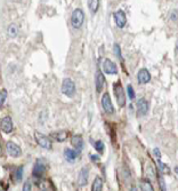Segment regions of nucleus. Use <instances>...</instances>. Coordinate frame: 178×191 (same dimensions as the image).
Masks as SVG:
<instances>
[{"label": "nucleus", "mask_w": 178, "mask_h": 191, "mask_svg": "<svg viewBox=\"0 0 178 191\" xmlns=\"http://www.w3.org/2000/svg\"><path fill=\"white\" fill-rule=\"evenodd\" d=\"M23 166H21V167H18L15 171V174H14V178H15V181H21L22 180V178H23Z\"/></svg>", "instance_id": "6ab92c4d"}, {"label": "nucleus", "mask_w": 178, "mask_h": 191, "mask_svg": "<svg viewBox=\"0 0 178 191\" xmlns=\"http://www.w3.org/2000/svg\"><path fill=\"white\" fill-rule=\"evenodd\" d=\"M7 33H8V36H10V37H15V36L17 34V27L16 25H15V24H10L9 27H8Z\"/></svg>", "instance_id": "aec40b11"}, {"label": "nucleus", "mask_w": 178, "mask_h": 191, "mask_svg": "<svg viewBox=\"0 0 178 191\" xmlns=\"http://www.w3.org/2000/svg\"><path fill=\"white\" fill-rule=\"evenodd\" d=\"M159 180H160V185H161V189H162V190H166L165 184H163V183H165V182H163V178H159Z\"/></svg>", "instance_id": "c756f323"}, {"label": "nucleus", "mask_w": 178, "mask_h": 191, "mask_svg": "<svg viewBox=\"0 0 178 191\" xmlns=\"http://www.w3.org/2000/svg\"><path fill=\"white\" fill-rule=\"evenodd\" d=\"M64 154H65V158L67 159V160L73 161L77 158L78 152H77V151H74V150H71V149H66V150L64 151Z\"/></svg>", "instance_id": "dca6fc26"}, {"label": "nucleus", "mask_w": 178, "mask_h": 191, "mask_svg": "<svg viewBox=\"0 0 178 191\" xmlns=\"http://www.w3.org/2000/svg\"><path fill=\"white\" fill-rule=\"evenodd\" d=\"M62 93L67 97H72L76 93V85L70 78H65L62 83Z\"/></svg>", "instance_id": "f03ea898"}, {"label": "nucleus", "mask_w": 178, "mask_h": 191, "mask_svg": "<svg viewBox=\"0 0 178 191\" xmlns=\"http://www.w3.org/2000/svg\"><path fill=\"white\" fill-rule=\"evenodd\" d=\"M30 189H31V183H30V181H27V182H25V184H24L23 190L27 191V190H30Z\"/></svg>", "instance_id": "cd10ccee"}, {"label": "nucleus", "mask_w": 178, "mask_h": 191, "mask_svg": "<svg viewBox=\"0 0 178 191\" xmlns=\"http://www.w3.org/2000/svg\"><path fill=\"white\" fill-rule=\"evenodd\" d=\"M137 109H138L139 116H145L148 112V103L145 98H141L137 102Z\"/></svg>", "instance_id": "f8f14e48"}, {"label": "nucleus", "mask_w": 178, "mask_h": 191, "mask_svg": "<svg viewBox=\"0 0 178 191\" xmlns=\"http://www.w3.org/2000/svg\"><path fill=\"white\" fill-rule=\"evenodd\" d=\"M91 160H98V157H95V156H90Z\"/></svg>", "instance_id": "7c9ffc66"}, {"label": "nucleus", "mask_w": 178, "mask_h": 191, "mask_svg": "<svg viewBox=\"0 0 178 191\" xmlns=\"http://www.w3.org/2000/svg\"><path fill=\"white\" fill-rule=\"evenodd\" d=\"M142 190L143 191H147V190L152 191V190H154V189H153V187H152L148 182H143V183H142Z\"/></svg>", "instance_id": "a878e982"}, {"label": "nucleus", "mask_w": 178, "mask_h": 191, "mask_svg": "<svg viewBox=\"0 0 178 191\" xmlns=\"http://www.w3.org/2000/svg\"><path fill=\"white\" fill-rule=\"evenodd\" d=\"M1 131L3 133H10L13 131V120L10 117H5L1 119Z\"/></svg>", "instance_id": "9d476101"}, {"label": "nucleus", "mask_w": 178, "mask_h": 191, "mask_svg": "<svg viewBox=\"0 0 178 191\" xmlns=\"http://www.w3.org/2000/svg\"><path fill=\"white\" fill-rule=\"evenodd\" d=\"M88 176H89V169L87 167H83L80 171L79 178H78V183L79 185H86L88 182Z\"/></svg>", "instance_id": "4468645a"}, {"label": "nucleus", "mask_w": 178, "mask_h": 191, "mask_svg": "<svg viewBox=\"0 0 178 191\" xmlns=\"http://www.w3.org/2000/svg\"><path fill=\"white\" fill-rule=\"evenodd\" d=\"M103 69H104V72L107 74H116V72H118L116 64L114 63V62H112L111 60H109V58H106V60L104 61Z\"/></svg>", "instance_id": "0eeeda50"}, {"label": "nucleus", "mask_w": 178, "mask_h": 191, "mask_svg": "<svg viewBox=\"0 0 178 191\" xmlns=\"http://www.w3.org/2000/svg\"><path fill=\"white\" fill-rule=\"evenodd\" d=\"M113 89H114V94H116L118 104L120 107H123L126 104V95H125V92H123V88H122V85L118 81V83L114 84Z\"/></svg>", "instance_id": "20e7f679"}, {"label": "nucleus", "mask_w": 178, "mask_h": 191, "mask_svg": "<svg viewBox=\"0 0 178 191\" xmlns=\"http://www.w3.org/2000/svg\"><path fill=\"white\" fill-rule=\"evenodd\" d=\"M45 171H46L45 164H42L41 161H38V163L34 165V168H33V175H34V176H41V175L45 173Z\"/></svg>", "instance_id": "2eb2a0df"}, {"label": "nucleus", "mask_w": 178, "mask_h": 191, "mask_svg": "<svg viewBox=\"0 0 178 191\" xmlns=\"http://www.w3.org/2000/svg\"><path fill=\"white\" fill-rule=\"evenodd\" d=\"M99 7V0H90L89 1V9H90V13L95 14L97 10H98Z\"/></svg>", "instance_id": "a211bd4d"}, {"label": "nucleus", "mask_w": 178, "mask_h": 191, "mask_svg": "<svg viewBox=\"0 0 178 191\" xmlns=\"http://www.w3.org/2000/svg\"><path fill=\"white\" fill-rule=\"evenodd\" d=\"M176 48H177V50H178V40H177V45H176Z\"/></svg>", "instance_id": "2f4dec72"}, {"label": "nucleus", "mask_w": 178, "mask_h": 191, "mask_svg": "<svg viewBox=\"0 0 178 191\" xmlns=\"http://www.w3.org/2000/svg\"><path fill=\"white\" fill-rule=\"evenodd\" d=\"M158 167H159V169H160V172L165 173V174H169V172H170L168 166L166 164H163V163H161L160 160L158 161Z\"/></svg>", "instance_id": "412c9836"}, {"label": "nucleus", "mask_w": 178, "mask_h": 191, "mask_svg": "<svg viewBox=\"0 0 178 191\" xmlns=\"http://www.w3.org/2000/svg\"><path fill=\"white\" fill-rule=\"evenodd\" d=\"M6 150L7 153L12 156V157H18V156H21V152H22L20 147L16 143H14V142H7Z\"/></svg>", "instance_id": "423d86ee"}, {"label": "nucleus", "mask_w": 178, "mask_h": 191, "mask_svg": "<svg viewBox=\"0 0 178 191\" xmlns=\"http://www.w3.org/2000/svg\"><path fill=\"white\" fill-rule=\"evenodd\" d=\"M34 138H36L37 143L39 144L40 147L45 148V149H52V147H53L50 138H48V136H46V135H43L42 133L36 132V133H34Z\"/></svg>", "instance_id": "7ed1b4c3"}, {"label": "nucleus", "mask_w": 178, "mask_h": 191, "mask_svg": "<svg viewBox=\"0 0 178 191\" xmlns=\"http://www.w3.org/2000/svg\"><path fill=\"white\" fill-rule=\"evenodd\" d=\"M92 191H101L103 189V180L99 176L95 178L94 181V184H92Z\"/></svg>", "instance_id": "f3484780"}, {"label": "nucleus", "mask_w": 178, "mask_h": 191, "mask_svg": "<svg viewBox=\"0 0 178 191\" xmlns=\"http://www.w3.org/2000/svg\"><path fill=\"white\" fill-rule=\"evenodd\" d=\"M114 53H116V55L118 56L119 60H122L121 50H120V47H119V45H118V44L114 45Z\"/></svg>", "instance_id": "bb28decb"}, {"label": "nucleus", "mask_w": 178, "mask_h": 191, "mask_svg": "<svg viewBox=\"0 0 178 191\" xmlns=\"http://www.w3.org/2000/svg\"><path fill=\"white\" fill-rule=\"evenodd\" d=\"M6 97H7V91L6 89H2L1 91V94H0V105L2 107L5 102H6Z\"/></svg>", "instance_id": "5701e85b"}, {"label": "nucleus", "mask_w": 178, "mask_h": 191, "mask_svg": "<svg viewBox=\"0 0 178 191\" xmlns=\"http://www.w3.org/2000/svg\"><path fill=\"white\" fill-rule=\"evenodd\" d=\"M127 92H128V96L131 98V100H134L135 98V93H134V88H132L131 85H128L127 86Z\"/></svg>", "instance_id": "393cba45"}, {"label": "nucleus", "mask_w": 178, "mask_h": 191, "mask_svg": "<svg viewBox=\"0 0 178 191\" xmlns=\"http://www.w3.org/2000/svg\"><path fill=\"white\" fill-rule=\"evenodd\" d=\"M102 107L104 109L107 114H112L114 113V108H113L112 101H111V97H110L109 93H105L102 97Z\"/></svg>", "instance_id": "39448f33"}, {"label": "nucleus", "mask_w": 178, "mask_h": 191, "mask_svg": "<svg viewBox=\"0 0 178 191\" xmlns=\"http://www.w3.org/2000/svg\"><path fill=\"white\" fill-rule=\"evenodd\" d=\"M71 144L76 148V150L78 151V152H80V151L82 150V148H83L82 138H81L80 135H74V136H72V138H71Z\"/></svg>", "instance_id": "ddd939ff"}, {"label": "nucleus", "mask_w": 178, "mask_h": 191, "mask_svg": "<svg viewBox=\"0 0 178 191\" xmlns=\"http://www.w3.org/2000/svg\"><path fill=\"white\" fill-rule=\"evenodd\" d=\"M104 85H105V78L103 76V73L101 71H97L96 72V77H95V86H96V91L97 93H101L104 88Z\"/></svg>", "instance_id": "6e6552de"}, {"label": "nucleus", "mask_w": 178, "mask_h": 191, "mask_svg": "<svg viewBox=\"0 0 178 191\" xmlns=\"http://www.w3.org/2000/svg\"><path fill=\"white\" fill-rule=\"evenodd\" d=\"M114 20H116V23L119 28H123L127 23V17H126V14L123 10H118L114 13Z\"/></svg>", "instance_id": "1a4fd4ad"}, {"label": "nucleus", "mask_w": 178, "mask_h": 191, "mask_svg": "<svg viewBox=\"0 0 178 191\" xmlns=\"http://www.w3.org/2000/svg\"><path fill=\"white\" fill-rule=\"evenodd\" d=\"M153 152H154L155 157L158 158V159H160V158H161V153H160V150H159V149H154V150H153Z\"/></svg>", "instance_id": "c85d7f7f"}, {"label": "nucleus", "mask_w": 178, "mask_h": 191, "mask_svg": "<svg viewBox=\"0 0 178 191\" xmlns=\"http://www.w3.org/2000/svg\"><path fill=\"white\" fill-rule=\"evenodd\" d=\"M95 149L98 151V152H103V150H104V143H103L102 141L95 142Z\"/></svg>", "instance_id": "b1692460"}, {"label": "nucleus", "mask_w": 178, "mask_h": 191, "mask_svg": "<svg viewBox=\"0 0 178 191\" xmlns=\"http://www.w3.org/2000/svg\"><path fill=\"white\" fill-rule=\"evenodd\" d=\"M66 135H67V133H66V132H64V131L58 132L57 134H55V136H56L55 138H56L58 142H63L66 138Z\"/></svg>", "instance_id": "4be33fe9"}, {"label": "nucleus", "mask_w": 178, "mask_h": 191, "mask_svg": "<svg viewBox=\"0 0 178 191\" xmlns=\"http://www.w3.org/2000/svg\"><path fill=\"white\" fill-rule=\"evenodd\" d=\"M137 78H138V83L139 84H147L150 79H151V74L148 72V70L146 69H142V70L138 71V74H137Z\"/></svg>", "instance_id": "9b49d317"}, {"label": "nucleus", "mask_w": 178, "mask_h": 191, "mask_svg": "<svg viewBox=\"0 0 178 191\" xmlns=\"http://www.w3.org/2000/svg\"><path fill=\"white\" fill-rule=\"evenodd\" d=\"M83 21H85V14H83L82 9L77 8V9L73 10L72 15H71V24H72V27L74 29H79L83 24Z\"/></svg>", "instance_id": "f257e3e1"}]
</instances>
